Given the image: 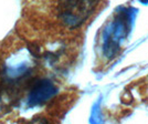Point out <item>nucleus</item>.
Returning <instances> with one entry per match:
<instances>
[{
    "label": "nucleus",
    "instance_id": "1",
    "mask_svg": "<svg viewBox=\"0 0 148 124\" xmlns=\"http://www.w3.org/2000/svg\"><path fill=\"white\" fill-rule=\"evenodd\" d=\"M97 0H60L59 18L69 28H77L91 16Z\"/></svg>",
    "mask_w": 148,
    "mask_h": 124
},
{
    "label": "nucleus",
    "instance_id": "3",
    "mask_svg": "<svg viewBox=\"0 0 148 124\" xmlns=\"http://www.w3.org/2000/svg\"><path fill=\"white\" fill-rule=\"evenodd\" d=\"M142 2H144V3H146V2H148V0H140Z\"/></svg>",
    "mask_w": 148,
    "mask_h": 124
},
{
    "label": "nucleus",
    "instance_id": "2",
    "mask_svg": "<svg viewBox=\"0 0 148 124\" xmlns=\"http://www.w3.org/2000/svg\"><path fill=\"white\" fill-rule=\"evenodd\" d=\"M56 87L49 80L39 81L37 84L32 87V90H31L29 103H30L31 105L42 104L47 100L52 98L56 94Z\"/></svg>",
    "mask_w": 148,
    "mask_h": 124
}]
</instances>
